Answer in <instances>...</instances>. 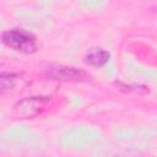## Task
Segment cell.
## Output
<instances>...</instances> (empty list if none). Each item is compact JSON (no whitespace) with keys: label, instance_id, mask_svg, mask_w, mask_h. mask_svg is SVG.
I'll list each match as a JSON object with an SVG mask.
<instances>
[{"label":"cell","instance_id":"obj_1","mask_svg":"<svg viewBox=\"0 0 157 157\" xmlns=\"http://www.w3.org/2000/svg\"><path fill=\"white\" fill-rule=\"evenodd\" d=\"M1 42L10 49L25 54H33L38 49L36 36L22 28H12L4 31L1 33Z\"/></svg>","mask_w":157,"mask_h":157},{"label":"cell","instance_id":"obj_2","mask_svg":"<svg viewBox=\"0 0 157 157\" xmlns=\"http://www.w3.org/2000/svg\"><path fill=\"white\" fill-rule=\"evenodd\" d=\"M45 75L50 80L63 82H88L92 80V76L87 71L64 64L48 65L45 69Z\"/></svg>","mask_w":157,"mask_h":157},{"label":"cell","instance_id":"obj_3","mask_svg":"<svg viewBox=\"0 0 157 157\" xmlns=\"http://www.w3.org/2000/svg\"><path fill=\"white\" fill-rule=\"evenodd\" d=\"M50 97H27L13 107V117L17 119H32L40 115L50 105Z\"/></svg>","mask_w":157,"mask_h":157},{"label":"cell","instance_id":"obj_4","mask_svg":"<svg viewBox=\"0 0 157 157\" xmlns=\"http://www.w3.org/2000/svg\"><path fill=\"white\" fill-rule=\"evenodd\" d=\"M109 58H110V54L108 50L99 48V47H96V48L88 49V52L85 55V63L91 65V66L101 67L108 63Z\"/></svg>","mask_w":157,"mask_h":157},{"label":"cell","instance_id":"obj_5","mask_svg":"<svg viewBox=\"0 0 157 157\" xmlns=\"http://www.w3.org/2000/svg\"><path fill=\"white\" fill-rule=\"evenodd\" d=\"M18 75L10 74V72H1L0 75V92L1 94H5L10 90H12L17 82Z\"/></svg>","mask_w":157,"mask_h":157}]
</instances>
